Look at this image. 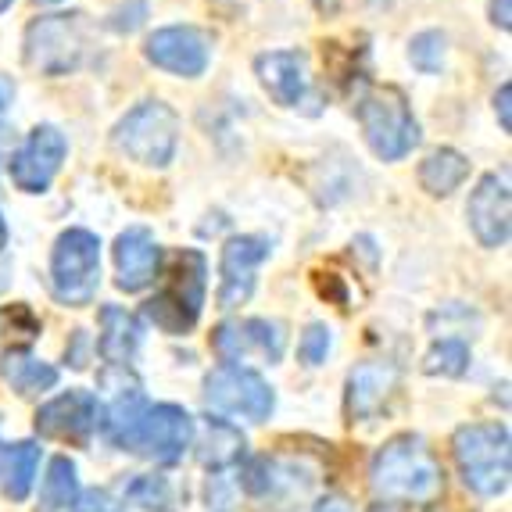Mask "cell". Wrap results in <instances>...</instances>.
<instances>
[{"instance_id":"obj_1","label":"cell","mask_w":512,"mask_h":512,"mask_svg":"<svg viewBox=\"0 0 512 512\" xmlns=\"http://www.w3.org/2000/svg\"><path fill=\"white\" fill-rule=\"evenodd\" d=\"M369 487L380 502L430 505L444 491V470L419 434H398L369 462Z\"/></svg>"},{"instance_id":"obj_2","label":"cell","mask_w":512,"mask_h":512,"mask_svg":"<svg viewBox=\"0 0 512 512\" xmlns=\"http://www.w3.org/2000/svg\"><path fill=\"white\" fill-rule=\"evenodd\" d=\"M512 441L505 423H470L459 427L452 437L455 466L470 491L484 498L505 495L512 473Z\"/></svg>"},{"instance_id":"obj_3","label":"cell","mask_w":512,"mask_h":512,"mask_svg":"<svg viewBox=\"0 0 512 512\" xmlns=\"http://www.w3.org/2000/svg\"><path fill=\"white\" fill-rule=\"evenodd\" d=\"M205 276V255L194 248H183L180 255L172 258L169 287L147 301L144 316L165 333H176V337L190 333L197 326V319H201V305H205Z\"/></svg>"},{"instance_id":"obj_4","label":"cell","mask_w":512,"mask_h":512,"mask_svg":"<svg viewBox=\"0 0 512 512\" xmlns=\"http://www.w3.org/2000/svg\"><path fill=\"white\" fill-rule=\"evenodd\" d=\"M111 140L133 162L147 169H165L180 144V115L165 101H144L122 115Z\"/></svg>"},{"instance_id":"obj_5","label":"cell","mask_w":512,"mask_h":512,"mask_svg":"<svg viewBox=\"0 0 512 512\" xmlns=\"http://www.w3.org/2000/svg\"><path fill=\"white\" fill-rule=\"evenodd\" d=\"M359 126L376 158L398 162L419 144V122L398 86H376L359 104Z\"/></svg>"},{"instance_id":"obj_6","label":"cell","mask_w":512,"mask_h":512,"mask_svg":"<svg viewBox=\"0 0 512 512\" xmlns=\"http://www.w3.org/2000/svg\"><path fill=\"white\" fill-rule=\"evenodd\" d=\"M101 283V240L90 230H65L51 251V291L61 305L83 308Z\"/></svg>"},{"instance_id":"obj_7","label":"cell","mask_w":512,"mask_h":512,"mask_svg":"<svg viewBox=\"0 0 512 512\" xmlns=\"http://www.w3.org/2000/svg\"><path fill=\"white\" fill-rule=\"evenodd\" d=\"M86 54V33L79 15H43L26 29V65L43 76H65L79 69Z\"/></svg>"},{"instance_id":"obj_8","label":"cell","mask_w":512,"mask_h":512,"mask_svg":"<svg viewBox=\"0 0 512 512\" xmlns=\"http://www.w3.org/2000/svg\"><path fill=\"white\" fill-rule=\"evenodd\" d=\"M205 402L208 409L226 416H244L251 423L273 416L276 394L265 384V376L248 366H219L205 376Z\"/></svg>"},{"instance_id":"obj_9","label":"cell","mask_w":512,"mask_h":512,"mask_svg":"<svg viewBox=\"0 0 512 512\" xmlns=\"http://www.w3.org/2000/svg\"><path fill=\"white\" fill-rule=\"evenodd\" d=\"M283 326L273 319H230L212 333V348L222 366H244V362H280L283 359Z\"/></svg>"},{"instance_id":"obj_10","label":"cell","mask_w":512,"mask_h":512,"mask_svg":"<svg viewBox=\"0 0 512 512\" xmlns=\"http://www.w3.org/2000/svg\"><path fill=\"white\" fill-rule=\"evenodd\" d=\"M190 444H194V419H190L187 409H180V405H147L133 452L147 455L158 466H176Z\"/></svg>"},{"instance_id":"obj_11","label":"cell","mask_w":512,"mask_h":512,"mask_svg":"<svg viewBox=\"0 0 512 512\" xmlns=\"http://www.w3.org/2000/svg\"><path fill=\"white\" fill-rule=\"evenodd\" d=\"M65 154H69V140L58 126H36L11 158V180L26 194H43L61 172Z\"/></svg>"},{"instance_id":"obj_12","label":"cell","mask_w":512,"mask_h":512,"mask_svg":"<svg viewBox=\"0 0 512 512\" xmlns=\"http://www.w3.org/2000/svg\"><path fill=\"white\" fill-rule=\"evenodd\" d=\"M147 61L158 69L172 72V76H201L212 58V36L197 26H165L158 33L147 36L144 47Z\"/></svg>"},{"instance_id":"obj_13","label":"cell","mask_w":512,"mask_h":512,"mask_svg":"<svg viewBox=\"0 0 512 512\" xmlns=\"http://www.w3.org/2000/svg\"><path fill=\"white\" fill-rule=\"evenodd\" d=\"M101 427V402L90 391H65L36 412V434L54 441L90 444Z\"/></svg>"},{"instance_id":"obj_14","label":"cell","mask_w":512,"mask_h":512,"mask_svg":"<svg viewBox=\"0 0 512 512\" xmlns=\"http://www.w3.org/2000/svg\"><path fill=\"white\" fill-rule=\"evenodd\" d=\"M273 244L255 233H240V237L226 240L222 248V283H219V308H237L255 294V276L258 265L269 258Z\"/></svg>"},{"instance_id":"obj_15","label":"cell","mask_w":512,"mask_h":512,"mask_svg":"<svg viewBox=\"0 0 512 512\" xmlns=\"http://www.w3.org/2000/svg\"><path fill=\"white\" fill-rule=\"evenodd\" d=\"M466 215H470V230L477 233L484 248H502L512 230L509 183L502 176H495V172L480 176L477 190L470 194V205H466Z\"/></svg>"},{"instance_id":"obj_16","label":"cell","mask_w":512,"mask_h":512,"mask_svg":"<svg viewBox=\"0 0 512 512\" xmlns=\"http://www.w3.org/2000/svg\"><path fill=\"white\" fill-rule=\"evenodd\" d=\"M115 269H119V287L129 294L144 291L158 280L162 269V248L154 240L151 230L144 226H129L126 233H119L115 240Z\"/></svg>"},{"instance_id":"obj_17","label":"cell","mask_w":512,"mask_h":512,"mask_svg":"<svg viewBox=\"0 0 512 512\" xmlns=\"http://www.w3.org/2000/svg\"><path fill=\"white\" fill-rule=\"evenodd\" d=\"M398 391V366L384 359L359 362L348 373V416L351 423H366L384 409L387 398Z\"/></svg>"},{"instance_id":"obj_18","label":"cell","mask_w":512,"mask_h":512,"mask_svg":"<svg viewBox=\"0 0 512 512\" xmlns=\"http://www.w3.org/2000/svg\"><path fill=\"white\" fill-rule=\"evenodd\" d=\"M258 83L283 108H298L308 94V54L305 51H269L255 61Z\"/></svg>"},{"instance_id":"obj_19","label":"cell","mask_w":512,"mask_h":512,"mask_svg":"<svg viewBox=\"0 0 512 512\" xmlns=\"http://www.w3.org/2000/svg\"><path fill=\"white\" fill-rule=\"evenodd\" d=\"M140 341H144V326H140V319L133 312H126L119 305L101 308V341H97V348H101L104 362L126 369L129 362L137 359Z\"/></svg>"},{"instance_id":"obj_20","label":"cell","mask_w":512,"mask_h":512,"mask_svg":"<svg viewBox=\"0 0 512 512\" xmlns=\"http://www.w3.org/2000/svg\"><path fill=\"white\" fill-rule=\"evenodd\" d=\"M144 412H147V398L140 391V384H129V387H119L115 398L108 402L104 409V437H108L115 448H129L133 452V441H137V430L144 423Z\"/></svg>"},{"instance_id":"obj_21","label":"cell","mask_w":512,"mask_h":512,"mask_svg":"<svg viewBox=\"0 0 512 512\" xmlns=\"http://www.w3.org/2000/svg\"><path fill=\"white\" fill-rule=\"evenodd\" d=\"M244 448H248V441H244V434H240L233 423H226V419H208L205 437L197 444V459H201V466H205L208 473H222V470H233V466L244 459Z\"/></svg>"},{"instance_id":"obj_22","label":"cell","mask_w":512,"mask_h":512,"mask_svg":"<svg viewBox=\"0 0 512 512\" xmlns=\"http://www.w3.org/2000/svg\"><path fill=\"white\" fill-rule=\"evenodd\" d=\"M0 376H4L22 398L51 391V387L58 384V369H54L51 362H43V359H36V355H29V351H15V348L4 351V359H0Z\"/></svg>"},{"instance_id":"obj_23","label":"cell","mask_w":512,"mask_h":512,"mask_svg":"<svg viewBox=\"0 0 512 512\" xmlns=\"http://www.w3.org/2000/svg\"><path fill=\"white\" fill-rule=\"evenodd\" d=\"M466 176H470V162L455 147H441V151L427 154V162L419 165V183L434 197H448L452 190H459Z\"/></svg>"},{"instance_id":"obj_24","label":"cell","mask_w":512,"mask_h":512,"mask_svg":"<svg viewBox=\"0 0 512 512\" xmlns=\"http://www.w3.org/2000/svg\"><path fill=\"white\" fill-rule=\"evenodd\" d=\"M79 498V477H76V462L69 455H58L47 466V477L40 487V509L43 512H69Z\"/></svg>"},{"instance_id":"obj_25","label":"cell","mask_w":512,"mask_h":512,"mask_svg":"<svg viewBox=\"0 0 512 512\" xmlns=\"http://www.w3.org/2000/svg\"><path fill=\"white\" fill-rule=\"evenodd\" d=\"M8 466H4V495L11 502H26L29 491H33L36 470H40V444L22 441L15 448H8Z\"/></svg>"},{"instance_id":"obj_26","label":"cell","mask_w":512,"mask_h":512,"mask_svg":"<svg viewBox=\"0 0 512 512\" xmlns=\"http://www.w3.org/2000/svg\"><path fill=\"white\" fill-rule=\"evenodd\" d=\"M126 502L140 512H172L176 495L165 477H133L126 484Z\"/></svg>"},{"instance_id":"obj_27","label":"cell","mask_w":512,"mask_h":512,"mask_svg":"<svg viewBox=\"0 0 512 512\" xmlns=\"http://www.w3.org/2000/svg\"><path fill=\"white\" fill-rule=\"evenodd\" d=\"M423 369L430 376H462L470 369V344L459 341V337H444L434 348L427 351L423 359Z\"/></svg>"},{"instance_id":"obj_28","label":"cell","mask_w":512,"mask_h":512,"mask_svg":"<svg viewBox=\"0 0 512 512\" xmlns=\"http://www.w3.org/2000/svg\"><path fill=\"white\" fill-rule=\"evenodd\" d=\"M444 47H448L444 33H437V29H427V33L412 36V43H409V61L416 65L419 72L434 76V72L444 69Z\"/></svg>"},{"instance_id":"obj_29","label":"cell","mask_w":512,"mask_h":512,"mask_svg":"<svg viewBox=\"0 0 512 512\" xmlns=\"http://www.w3.org/2000/svg\"><path fill=\"white\" fill-rule=\"evenodd\" d=\"M330 326L326 323H312L305 333H301V344H298V359L305 362V366H323L326 355H330Z\"/></svg>"},{"instance_id":"obj_30","label":"cell","mask_w":512,"mask_h":512,"mask_svg":"<svg viewBox=\"0 0 512 512\" xmlns=\"http://www.w3.org/2000/svg\"><path fill=\"white\" fill-rule=\"evenodd\" d=\"M69 512H122V505L108 491H90V495H79Z\"/></svg>"},{"instance_id":"obj_31","label":"cell","mask_w":512,"mask_h":512,"mask_svg":"<svg viewBox=\"0 0 512 512\" xmlns=\"http://www.w3.org/2000/svg\"><path fill=\"white\" fill-rule=\"evenodd\" d=\"M495 111H498V122H502L505 133H512V86L509 83L495 94Z\"/></svg>"},{"instance_id":"obj_32","label":"cell","mask_w":512,"mask_h":512,"mask_svg":"<svg viewBox=\"0 0 512 512\" xmlns=\"http://www.w3.org/2000/svg\"><path fill=\"white\" fill-rule=\"evenodd\" d=\"M491 22L509 33L512 29V0H491Z\"/></svg>"},{"instance_id":"obj_33","label":"cell","mask_w":512,"mask_h":512,"mask_svg":"<svg viewBox=\"0 0 512 512\" xmlns=\"http://www.w3.org/2000/svg\"><path fill=\"white\" fill-rule=\"evenodd\" d=\"M312 512H351V505H348V498H344V495H326V498H319V502L312 505Z\"/></svg>"},{"instance_id":"obj_34","label":"cell","mask_w":512,"mask_h":512,"mask_svg":"<svg viewBox=\"0 0 512 512\" xmlns=\"http://www.w3.org/2000/svg\"><path fill=\"white\" fill-rule=\"evenodd\" d=\"M11 101H15V83L8 76H0V111L8 108Z\"/></svg>"},{"instance_id":"obj_35","label":"cell","mask_w":512,"mask_h":512,"mask_svg":"<svg viewBox=\"0 0 512 512\" xmlns=\"http://www.w3.org/2000/svg\"><path fill=\"white\" fill-rule=\"evenodd\" d=\"M369 512H412V509H402V505H376V509Z\"/></svg>"},{"instance_id":"obj_36","label":"cell","mask_w":512,"mask_h":512,"mask_svg":"<svg viewBox=\"0 0 512 512\" xmlns=\"http://www.w3.org/2000/svg\"><path fill=\"white\" fill-rule=\"evenodd\" d=\"M8 244V222H4V215H0V248Z\"/></svg>"},{"instance_id":"obj_37","label":"cell","mask_w":512,"mask_h":512,"mask_svg":"<svg viewBox=\"0 0 512 512\" xmlns=\"http://www.w3.org/2000/svg\"><path fill=\"white\" fill-rule=\"evenodd\" d=\"M11 8V0H0V11H8Z\"/></svg>"},{"instance_id":"obj_38","label":"cell","mask_w":512,"mask_h":512,"mask_svg":"<svg viewBox=\"0 0 512 512\" xmlns=\"http://www.w3.org/2000/svg\"><path fill=\"white\" fill-rule=\"evenodd\" d=\"M47 4H58V0H47Z\"/></svg>"}]
</instances>
